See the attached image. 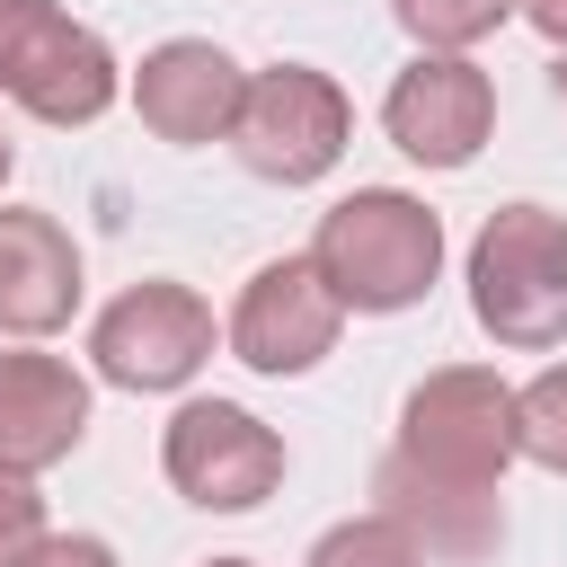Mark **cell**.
<instances>
[{
  "mask_svg": "<svg viewBox=\"0 0 567 567\" xmlns=\"http://www.w3.org/2000/svg\"><path fill=\"white\" fill-rule=\"evenodd\" d=\"M558 97H567V62H558Z\"/></svg>",
  "mask_w": 567,
  "mask_h": 567,
  "instance_id": "obj_22",
  "label": "cell"
},
{
  "mask_svg": "<svg viewBox=\"0 0 567 567\" xmlns=\"http://www.w3.org/2000/svg\"><path fill=\"white\" fill-rule=\"evenodd\" d=\"M80 310V248L53 213H0V337H53Z\"/></svg>",
  "mask_w": 567,
  "mask_h": 567,
  "instance_id": "obj_13",
  "label": "cell"
},
{
  "mask_svg": "<svg viewBox=\"0 0 567 567\" xmlns=\"http://www.w3.org/2000/svg\"><path fill=\"white\" fill-rule=\"evenodd\" d=\"M372 496H381V514H390L434 567H478V558H496V540H505V487H452V478H425V470H408L399 452H381Z\"/></svg>",
  "mask_w": 567,
  "mask_h": 567,
  "instance_id": "obj_11",
  "label": "cell"
},
{
  "mask_svg": "<svg viewBox=\"0 0 567 567\" xmlns=\"http://www.w3.org/2000/svg\"><path fill=\"white\" fill-rule=\"evenodd\" d=\"M523 0H390V18L425 44V53H470L478 35H496Z\"/></svg>",
  "mask_w": 567,
  "mask_h": 567,
  "instance_id": "obj_14",
  "label": "cell"
},
{
  "mask_svg": "<svg viewBox=\"0 0 567 567\" xmlns=\"http://www.w3.org/2000/svg\"><path fill=\"white\" fill-rule=\"evenodd\" d=\"M337 328H346V301L328 292V275L310 257H275L248 275V292L230 310V354L266 381H292L337 354Z\"/></svg>",
  "mask_w": 567,
  "mask_h": 567,
  "instance_id": "obj_8",
  "label": "cell"
},
{
  "mask_svg": "<svg viewBox=\"0 0 567 567\" xmlns=\"http://www.w3.org/2000/svg\"><path fill=\"white\" fill-rule=\"evenodd\" d=\"M159 470H168V487H177L186 505H204V514H248V505H266V496L284 487V434L257 425V416L230 408V399H186V408L168 416V434H159Z\"/></svg>",
  "mask_w": 567,
  "mask_h": 567,
  "instance_id": "obj_6",
  "label": "cell"
},
{
  "mask_svg": "<svg viewBox=\"0 0 567 567\" xmlns=\"http://www.w3.org/2000/svg\"><path fill=\"white\" fill-rule=\"evenodd\" d=\"M514 452L567 478V363H549L514 390Z\"/></svg>",
  "mask_w": 567,
  "mask_h": 567,
  "instance_id": "obj_15",
  "label": "cell"
},
{
  "mask_svg": "<svg viewBox=\"0 0 567 567\" xmlns=\"http://www.w3.org/2000/svg\"><path fill=\"white\" fill-rule=\"evenodd\" d=\"M115 89L124 71L97 27L53 0H0V97H18L35 124H97Z\"/></svg>",
  "mask_w": 567,
  "mask_h": 567,
  "instance_id": "obj_3",
  "label": "cell"
},
{
  "mask_svg": "<svg viewBox=\"0 0 567 567\" xmlns=\"http://www.w3.org/2000/svg\"><path fill=\"white\" fill-rule=\"evenodd\" d=\"M470 310L496 346L540 354L567 337V213L549 204H496L470 239Z\"/></svg>",
  "mask_w": 567,
  "mask_h": 567,
  "instance_id": "obj_2",
  "label": "cell"
},
{
  "mask_svg": "<svg viewBox=\"0 0 567 567\" xmlns=\"http://www.w3.org/2000/svg\"><path fill=\"white\" fill-rule=\"evenodd\" d=\"M346 133H354V106H346V89H337L328 71H310V62L257 71L248 97H239V124H230L248 177H266V186H319V177L346 159Z\"/></svg>",
  "mask_w": 567,
  "mask_h": 567,
  "instance_id": "obj_5",
  "label": "cell"
},
{
  "mask_svg": "<svg viewBox=\"0 0 567 567\" xmlns=\"http://www.w3.org/2000/svg\"><path fill=\"white\" fill-rule=\"evenodd\" d=\"M381 124H390V142L416 168H470L478 142H487V124H496V80L470 53H416L390 80Z\"/></svg>",
  "mask_w": 567,
  "mask_h": 567,
  "instance_id": "obj_9",
  "label": "cell"
},
{
  "mask_svg": "<svg viewBox=\"0 0 567 567\" xmlns=\"http://www.w3.org/2000/svg\"><path fill=\"white\" fill-rule=\"evenodd\" d=\"M89 434V381L62 354H0V461L9 470H53Z\"/></svg>",
  "mask_w": 567,
  "mask_h": 567,
  "instance_id": "obj_12",
  "label": "cell"
},
{
  "mask_svg": "<svg viewBox=\"0 0 567 567\" xmlns=\"http://www.w3.org/2000/svg\"><path fill=\"white\" fill-rule=\"evenodd\" d=\"M408 470L425 478H452V487H505V461H514V390L478 363H443L408 390L399 408V443H390Z\"/></svg>",
  "mask_w": 567,
  "mask_h": 567,
  "instance_id": "obj_4",
  "label": "cell"
},
{
  "mask_svg": "<svg viewBox=\"0 0 567 567\" xmlns=\"http://www.w3.org/2000/svg\"><path fill=\"white\" fill-rule=\"evenodd\" d=\"M35 540H44V496H35V478H27V470H9V461H0V567H18Z\"/></svg>",
  "mask_w": 567,
  "mask_h": 567,
  "instance_id": "obj_17",
  "label": "cell"
},
{
  "mask_svg": "<svg viewBox=\"0 0 567 567\" xmlns=\"http://www.w3.org/2000/svg\"><path fill=\"white\" fill-rule=\"evenodd\" d=\"M310 266L328 275V292L346 310H416L443 275V221L399 195V186H354L346 204L319 213V239H310Z\"/></svg>",
  "mask_w": 567,
  "mask_h": 567,
  "instance_id": "obj_1",
  "label": "cell"
},
{
  "mask_svg": "<svg viewBox=\"0 0 567 567\" xmlns=\"http://www.w3.org/2000/svg\"><path fill=\"white\" fill-rule=\"evenodd\" d=\"M9 159H18V151H9V133H0V177H9Z\"/></svg>",
  "mask_w": 567,
  "mask_h": 567,
  "instance_id": "obj_20",
  "label": "cell"
},
{
  "mask_svg": "<svg viewBox=\"0 0 567 567\" xmlns=\"http://www.w3.org/2000/svg\"><path fill=\"white\" fill-rule=\"evenodd\" d=\"M301 567H425V549H416L390 514H354V523L319 532V549H310Z\"/></svg>",
  "mask_w": 567,
  "mask_h": 567,
  "instance_id": "obj_16",
  "label": "cell"
},
{
  "mask_svg": "<svg viewBox=\"0 0 567 567\" xmlns=\"http://www.w3.org/2000/svg\"><path fill=\"white\" fill-rule=\"evenodd\" d=\"M18 567H115V549H106V540H89V532H44Z\"/></svg>",
  "mask_w": 567,
  "mask_h": 567,
  "instance_id": "obj_18",
  "label": "cell"
},
{
  "mask_svg": "<svg viewBox=\"0 0 567 567\" xmlns=\"http://www.w3.org/2000/svg\"><path fill=\"white\" fill-rule=\"evenodd\" d=\"M523 18H532L549 44H567V0H523Z\"/></svg>",
  "mask_w": 567,
  "mask_h": 567,
  "instance_id": "obj_19",
  "label": "cell"
},
{
  "mask_svg": "<svg viewBox=\"0 0 567 567\" xmlns=\"http://www.w3.org/2000/svg\"><path fill=\"white\" fill-rule=\"evenodd\" d=\"M239 97H248V71H239L221 44H204V35H168V44L142 53V71H133L142 124H151L159 142H177V151L221 142V133L239 124Z\"/></svg>",
  "mask_w": 567,
  "mask_h": 567,
  "instance_id": "obj_10",
  "label": "cell"
},
{
  "mask_svg": "<svg viewBox=\"0 0 567 567\" xmlns=\"http://www.w3.org/2000/svg\"><path fill=\"white\" fill-rule=\"evenodd\" d=\"M204 567H248V558H204Z\"/></svg>",
  "mask_w": 567,
  "mask_h": 567,
  "instance_id": "obj_21",
  "label": "cell"
},
{
  "mask_svg": "<svg viewBox=\"0 0 567 567\" xmlns=\"http://www.w3.org/2000/svg\"><path fill=\"white\" fill-rule=\"evenodd\" d=\"M89 354H97V381H115V390H186L213 354V310H204V292L168 284V275L133 284L97 310Z\"/></svg>",
  "mask_w": 567,
  "mask_h": 567,
  "instance_id": "obj_7",
  "label": "cell"
}]
</instances>
